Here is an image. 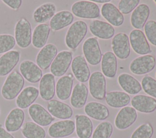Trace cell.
<instances>
[{
  "instance_id": "obj_1",
  "label": "cell",
  "mask_w": 156,
  "mask_h": 138,
  "mask_svg": "<svg viewBox=\"0 0 156 138\" xmlns=\"http://www.w3.org/2000/svg\"><path fill=\"white\" fill-rule=\"evenodd\" d=\"M24 85V79L17 71L10 72L7 77L1 88L4 98L11 100L17 97Z\"/></svg>"
},
{
  "instance_id": "obj_2",
  "label": "cell",
  "mask_w": 156,
  "mask_h": 138,
  "mask_svg": "<svg viewBox=\"0 0 156 138\" xmlns=\"http://www.w3.org/2000/svg\"><path fill=\"white\" fill-rule=\"evenodd\" d=\"M87 24L82 20L73 22L67 30L65 36V44L71 49H76L85 36L87 32Z\"/></svg>"
},
{
  "instance_id": "obj_3",
  "label": "cell",
  "mask_w": 156,
  "mask_h": 138,
  "mask_svg": "<svg viewBox=\"0 0 156 138\" xmlns=\"http://www.w3.org/2000/svg\"><path fill=\"white\" fill-rule=\"evenodd\" d=\"M14 33L16 43L20 47L26 48L32 43L31 24L26 18H21L16 22Z\"/></svg>"
},
{
  "instance_id": "obj_4",
  "label": "cell",
  "mask_w": 156,
  "mask_h": 138,
  "mask_svg": "<svg viewBox=\"0 0 156 138\" xmlns=\"http://www.w3.org/2000/svg\"><path fill=\"white\" fill-rule=\"evenodd\" d=\"M72 13L77 17L94 19L100 16L99 6L91 1H80L76 2L71 6Z\"/></svg>"
},
{
  "instance_id": "obj_5",
  "label": "cell",
  "mask_w": 156,
  "mask_h": 138,
  "mask_svg": "<svg viewBox=\"0 0 156 138\" xmlns=\"http://www.w3.org/2000/svg\"><path fill=\"white\" fill-rule=\"evenodd\" d=\"M73 53L68 50L60 52L50 66V71L54 77H62L68 71L72 62Z\"/></svg>"
},
{
  "instance_id": "obj_6",
  "label": "cell",
  "mask_w": 156,
  "mask_h": 138,
  "mask_svg": "<svg viewBox=\"0 0 156 138\" xmlns=\"http://www.w3.org/2000/svg\"><path fill=\"white\" fill-rule=\"evenodd\" d=\"M82 50L87 61L90 64L95 66L100 63L102 59V52L96 38H87L83 44Z\"/></svg>"
},
{
  "instance_id": "obj_7",
  "label": "cell",
  "mask_w": 156,
  "mask_h": 138,
  "mask_svg": "<svg viewBox=\"0 0 156 138\" xmlns=\"http://www.w3.org/2000/svg\"><path fill=\"white\" fill-rule=\"evenodd\" d=\"M89 89L91 96L97 100H103L106 94V81L102 73L99 71L91 74L89 78Z\"/></svg>"
},
{
  "instance_id": "obj_8",
  "label": "cell",
  "mask_w": 156,
  "mask_h": 138,
  "mask_svg": "<svg viewBox=\"0 0 156 138\" xmlns=\"http://www.w3.org/2000/svg\"><path fill=\"white\" fill-rule=\"evenodd\" d=\"M156 60L151 55H144L132 60L130 64V71L136 75H143L151 72L155 67Z\"/></svg>"
},
{
  "instance_id": "obj_9",
  "label": "cell",
  "mask_w": 156,
  "mask_h": 138,
  "mask_svg": "<svg viewBox=\"0 0 156 138\" xmlns=\"http://www.w3.org/2000/svg\"><path fill=\"white\" fill-rule=\"evenodd\" d=\"M129 42L132 49L139 55H146L151 52V49L144 33L138 29H133L129 35Z\"/></svg>"
},
{
  "instance_id": "obj_10",
  "label": "cell",
  "mask_w": 156,
  "mask_h": 138,
  "mask_svg": "<svg viewBox=\"0 0 156 138\" xmlns=\"http://www.w3.org/2000/svg\"><path fill=\"white\" fill-rule=\"evenodd\" d=\"M112 48L113 53L121 60L128 58L130 53L129 38L124 33H119L112 40Z\"/></svg>"
},
{
  "instance_id": "obj_11",
  "label": "cell",
  "mask_w": 156,
  "mask_h": 138,
  "mask_svg": "<svg viewBox=\"0 0 156 138\" xmlns=\"http://www.w3.org/2000/svg\"><path fill=\"white\" fill-rule=\"evenodd\" d=\"M75 123L71 120H62L52 123L48 128L49 136L52 138H61L70 136L75 130Z\"/></svg>"
},
{
  "instance_id": "obj_12",
  "label": "cell",
  "mask_w": 156,
  "mask_h": 138,
  "mask_svg": "<svg viewBox=\"0 0 156 138\" xmlns=\"http://www.w3.org/2000/svg\"><path fill=\"white\" fill-rule=\"evenodd\" d=\"M28 112L34 123L41 126H48L54 120V117L43 106L38 103L30 105Z\"/></svg>"
},
{
  "instance_id": "obj_13",
  "label": "cell",
  "mask_w": 156,
  "mask_h": 138,
  "mask_svg": "<svg viewBox=\"0 0 156 138\" xmlns=\"http://www.w3.org/2000/svg\"><path fill=\"white\" fill-rule=\"evenodd\" d=\"M136 118L137 112L133 107L124 106L118 112L115 119V125L118 129H126L136 121Z\"/></svg>"
},
{
  "instance_id": "obj_14",
  "label": "cell",
  "mask_w": 156,
  "mask_h": 138,
  "mask_svg": "<svg viewBox=\"0 0 156 138\" xmlns=\"http://www.w3.org/2000/svg\"><path fill=\"white\" fill-rule=\"evenodd\" d=\"M19 69L23 78L32 83L39 81L43 76L41 69L30 60L23 61L20 64Z\"/></svg>"
},
{
  "instance_id": "obj_15",
  "label": "cell",
  "mask_w": 156,
  "mask_h": 138,
  "mask_svg": "<svg viewBox=\"0 0 156 138\" xmlns=\"http://www.w3.org/2000/svg\"><path fill=\"white\" fill-rule=\"evenodd\" d=\"M57 55V48L53 44H47L41 49L36 57V63L41 69H47Z\"/></svg>"
},
{
  "instance_id": "obj_16",
  "label": "cell",
  "mask_w": 156,
  "mask_h": 138,
  "mask_svg": "<svg viewBox=\"0 0 156 138\" xmlns=\"http://www.w3.org/2000/svg\"><path fill=\"white\" fill-rule=\"evenodd\" d=\"M20 52L16 50H11L0 57V76L9 74L18 63Z\"/></svg>"
},
{
  "instance_id": "obj_17",
  "label": "cell",
  "mask_w": 156,
  "mask_h": 138,
  "mask_svg": "<svg viewBox=\"0 0 156 138\" xmlns=\"http://www.w3.org/2000/svg\"><path fill=\"white\" fill-rule=\"evenodd\" d=\"M71 70L76 78L80 83L87 81L90 77V71L85 60L82 55L76 56L71 62Z\"/></svg>"
},
{
  "instance_id": "obj_18",
  "label": "cell",
  "mask_w": 156,
  "mask_h": 138,
  "mask_svg": "<svg viewBox=\"0 0 156 138\" xmlns=\"http://www.w3.org/2000/svg\"><path fill=\"white\" fill-rule=\"evenodd\" d=\"M91 33L100 39L108 40L115 34L114 27L108 22L98 19L92 20L89 26Z\"/></svg>"
},
{
  "instance_id": "obj_19",
  "label": "cell",
  "mask_w": 156,
  "mask_h": 138,
  "mask_svg": "<svg viewBox=\"0 0 156 138\" xmlns=\"http://www.w3.org/2000/svg\"><path fill=\"white\" fill-rule=\"evenodd\" d=\"M48 111L57 119L67 120L73 116L72 108L66 103L57 100H51L47 105Z\"/></svg>"
},
{
  "instance_id": "obj_20",
  "label": "cell",
  "mask_w": 156,
  "mask_h": 138,
  "mask_svg": "<svg viewBox=\"0 0 156 138\" xmlns=\"http://www.w3.org/2000/svg\"><path fill=\"white\" fill-rule=\"evenodd\" d=\"M55 92V78L51 73L44 74L40 80L39 93L41 98L46 101L52 100Z\"/></svg>"
},
{
  "instance_id": "obj_21",
  "label": "cell",
  "mask_w": 156,
  "mask_h": 138,
  "mask_svg": "<svg viewBox=\"0 0 156 138\" xmlns=\"http://www.w3.org/2000/svg\"><path fill=\"white\" fill-rule=\"evenodd\" d=\"M131 105L136 111L143 113H151L156 109V100L142 94L134 96L131 100Z\"/></svg>"
},
{
  "instance_id": "obj_22",
  "label": "cell",
  "mask_w": 156,
  "mask_h": 138,
  "mask_svg": "<svg viewBox=\"0 0 156 138\" xmlns=\"http://www.w3.org/2000/svg\"><path fill=\"white\" fill-rule=\"evenodd\" d=\"M102 16L110 24L114 26H120L124 22V16L118 9L112 3L104 4L101 10Z\"/></svg>"
},
{
  "instance_id": "obj_23",
  "label": "cell",
  "mask_w": 156,
  "mask_h": 138,
  "mask_svg": "<svg viewBox=\"0 0 156 138\" xmlns=\"http://www.w3.org/2000/svg\"><path fill=\"white\" fill-rule=\"evenodd\" d=\"M25 114L22 109L15 108L12 109L5 118L4 125L8 132H15L18 131L24 120Z\"/></svg>"
},
{
  "instance_id": "obj_24",
  "label": "cell",
  "mask_w": 156,
  "mask_h": 138,
  "mask_svg": "<svg viewBox=\"0 0 156 138\" xmlns=\"http://www.w3.org/2000/svg\"><path fill=\"white\" fill-rule=\"evenodd\" d=\"M39 94L38 89L34 86L24 88L16 98V105L20 109L29 108L36 100Z\"/></svg>"
},
{
  "instance_id": "obj_25",
  "label": "cell",
  "mask_w": 156,
  "mask_h": 138,
  "mask_svg": "<svg viewBox=\"0 0 156 138\" xmlns=\"http://www.w3.org/2000/svg\"><path fill=\"white\" fill-rule=\"evenodd\" d=\"M150 14V9L147 5H138L133 11L130 16V23L132 27L140 30L146 24Z\"/></svg>"
},
{
  "instance_id": "obj_26",
  "label": "cell",
  "mask_w": 156,
  "mask_h": 138,
  "mask_svg": "<svg viewBox=\"0 0 156 138\" xmlns=\"http://www.w3.org/2000/svg\"><path fill=\"white\" fill-rule=\"evenodd\" d=\"M74 78L72 74L61 77L55 86L57 97L61 100H67L71 95Z\"/></svg>"
},
{
  "instance_id": "obj_27",
  "label": "cell",
  "mask_w": 156,
  "mask_h": 138,
  "mask_svg": "<svg viewBox=\"0 0 156 138\" xmlns=\"http://www.w3.org/2000/svg\"><path fill=\"white\" fill-rule=\"evenodd\" d=\"M56 6L51 2L44 3L34 10L32 17L34 20L39 24H44V22L51 19L55 14Z\"/></svg>"
},
{
  "instance_id": "obj_28",
  "label": "cell",
  "mask_w": 156,
  "mask_h": 138,
  "mask_svg": "<svg viewBox=\"0 0 156 138\" xmlns=\"http://www.w3.org/2000/svg\"><path fill=\"white\" fill-rule=\"evenodd\" d=\"M118 81L121 88L129 94H136L142 89L140 83L133 76L127 73L120 74L118 77Z\"/></svg>"
},
{
  "instance_id": "obj_29",
  "label": "cell",
  "mask_w": 156,
  "mask_h": 138,
  "mask_svg": "<svg viewBox=\"0 0 156 138\" xmlns=\"http://www.w3.org/2000/svg\"><path fill=\"white\" fill-rule=\"evenodd\" d=\"M85 114L97 120H105L109 116V110L104 105L96 102L88 103L84 108Z\"/></svg>"
},
{
  "instance_id": "obj_30",
  "label": "cell",
  "mask_w": 156,
  "mask_h": 138,
  "mask_svg": "<svg viewBox=\"0 0 156 138\" xmlns=\"http://www.w3.org/2000/svg\"><path fill=\"white\" fill-rule=\"evenodd\" d=\"M88 97V88L82 83H77L74 87L70 98L73 107L80 109L84 106Z\"/></svg>"
},
{
  "instance_id": "obj_31",
  "label": "cell",
  "mask_w": 156,
  "mask_h": 138,
  "mask_svg": "<svg viewBox=\"0 0 156 138\" xmlns=\"http://www.w3.org/2000/svg\"><path fill=\"white\" fill-rule=\"evenodd\" d=\"M50 32V27L47 24H39L32 32V43L37 49L43 47L47 42Z\"/></svg>"
},
{
  "instance_id": "obj_32",
  "label": "cell",
  "mask_w": 156,
  "mask_h": 138,
  "mask_svg": "<svg viewBox=\"0 0 156 138\" xmlns=\"http://www.w3.org/2000/svg\"><path fill=\"white\" fill-rule=\"evenodd\" d=\"M74 19L72 13L68 10H62L56 13L50 19L49 26L52 30H61L70 25Z\"/></svg>"
},
{
  "instance_id": "obj_33",
  "label": "cell",
  "mask_w": 156,
  "mask_h": 138,
  "mask_svg": "<svg viewBox=\"0 0 156 138\" xmlns=\"http://www.w3.org/2000/svg\"><path fill=\"white\" fill-rule=\"evenodd\" d=\"M76 118V134L79 138H90L93 133V123L85 115L77 114Z\"/></svg>"
},
{
  "instance_id": "obj_34",
  "label": "cell",
  "mask_w": 156,
  "mask_h": 138,
  "mask_svg": "<svg viewBox=\"0 0 156 138\" xmlns=\"http://www.w3.org/2000/svg\"><path fill=\"white\" fill-rule=\"evenodd\" d=\"M101 70L104 76L113 78L117 72V59L112 52H106L102 57Z\"/></svg>"
},
{
  "instance_id": "obj_35",
  "label": "cell",
  "mask_w": 156,
  "mask_h": 138,
  "mask_svg": "<svg viewBox=\"0 0 156 138\" xmlns=\"http://www.w3.org/2000/svg\"><path fill=\"white\" fill-rule=\"evenodd\" d=\"M105 102L112 108H123L129 103L130 97L124 92L112 91L105 95Z\"/></svg>"
},
{
  "instance_id": "obj_36",
  "label": "cell",
  "mask_w": 156,
  "mask_h": 138,
  "mask_svg": "<svg viewBox=\"0 0 156 138\" xmlns=\"http://www.w3.org/2000/svg\"><path fill=\"white\" fill-rule=\"evenodd\" d=\"M21 133L26 138H45L43 128L33 122H27L21 126Z\"/></svg>"
},
{
  "instance_id": "obj_37",
  "label": "cell",
  "mask_w": 156,
  "mask_h": 138,
  "mask_svg": "<svg viewBox=\"0 0 156 138\" xmlns=\"http://www.w3.org/2000/svg\"><path fill=\"white\" fill-rule=\"evenodd\" d=\"M113 133V126L108 121L100 123L95 128L92 138H110Z\"/></svg>"
},
{
  "instance_id": "obj_38",
  "label": "cell",
  "mask_w": 156,
  "mask_h": 138,
  "mask_svg": "<svg viewBox=\"0 0 156 138\" xmlns=\"http://www.w3.org/2000/svg\"><path fill=\"white\" fill-rule=\"evenodd\" d=\"M154 134L152 125L146 122L139 126L132 134L130 138H151Z\"/></svg>"
},
{
  "instance_id": "obj_39",
  "label": "cell",
  "mask_w": 156,
  "mask_h": 138,
  "mask_svg": "<svg viewBox=\"0 0 156 138\" xmlns=\"http://www.w3.org/2000/svg\"><path fill=\"white\" fill-rule=\"evenodd\" d=\"M141 88L153 98H156V80L149 75H145L141 80Z\"/></svg>"
},
{
  "instance_id": "obj_40",
  "label": "cell",
  "mask_w": 156,
  "mask_h": 138,
  "mask_svg": "<svg viewBox=\"0 0 156 138\" xmlns=\"http://www.w3.org/2000/svg\"><path fill=\"white\" fill-rule=\"evenodd\" d=\"M15 37L10 34L0 35V54L11 50L15 46Z\"/></svg>"
},
{
  "instance_id": "obj_41",
  "label": "cell",
  "mask_w": 156,
  "mask_h": 138,
  "mask_svg": "<svg viewBox=\"0 0 156 138\" xmlns=\"http://www.w3.org/2000/svg\"><path fill=\"white\" fill-rule=\"evenodd\" d=\"M144 33L149 41L156 46V21H148L144 25Z\"/></svg>"
},
{
  "instance_id": "obj_42",
  "label": "cell",
  "mask_w": 156,
  "mask_h": 138,
  "mask_svg": "<svg viewBox=\"0 0 156 138\" xmlns=\"http://www.w3.org/2000/svg\"><path fill=\"white\" fill-rule=\"evenodd\" d=\"M140 3V0H121L118 3V10L122 14L127 15L133 11Z\"/></svg>"
},
{
  "instance_id": "obj_43",
  "label": "cell",
  "mask_w": 156,
  "mask_h": 138,
  "mask_svg": "<svg viewBox=\"0 0 156 138\" xmlns=\"http://www.w3.org/2000/svg\"><path fill=\"white\" fill-rule=\"evenodd\" d=\"M2 2L13 10H18L22 4L21 0H2Z\"/></svg>"
},
{
  "instance_id": "obj_44",
  "label": "cell",
  "mask_w": 156,
  "mask_h": 138,
  "mask_svg": "<svg viewBox=\"0 0 156 138\" xmlns=\"http://www.w3.org/2000/svg\"><path fill=\"white\" fill-rule=\"evenodd\" d=\"M0 138H15L9 132L0 125Z\"/></svg>"
},
{
  "instance_id": "obj_45",
  "label": "cell",
  "mask_w": 156,
  "mask_h": 138,
  "mask_svg": "<svg viewBox=\"0 0 156 138\" xmlns=\"http://www.w3.org/2000/svg\"><path fill=\"white\" fill-rule=\"evenodd\" d=\"M93 2H98V3H108V2H110V0H92L91 1Z\"/></svg>"
},
{
  "instance_id": "obj_46",
  "label": "cell",
  "mask_w": 156,
  "mask_h": 138,
  "mask_svg": "<svg viewBox=\"0 0 156 138\" xmlns=\"http://www.w3.org/2000/svg\"><path fill=\"white\" fill-rule=\"evenodd\" d=\"M154 2L156 3V0H155V1H154Z\"/></svg>"
},
{
  "instance_id": "obj_47",
  "label": "cell",
  "mask_w": 156,
  "mask_h": 138,
  "mask_svg": "<svg viewBox=\"0 0 156 138\" xmlns=\"http://www.w3.org/2000/svg\"><path fill=\"white\" fill-rule=\"evenodd\" d=\"M155 77H156V72H155Z\"/></svg>"
},
{
  "instance_id": "obj_48",
  "label": "cell",
  "mask_w": 156,
  "mask_h": 138,
  "mask_svg": "<svg viewBox=\"0 0 156 138\" xmlns=\"http://www.w3.org/2000/svg\"><path fill=\"white\" fill-rule=\"evenodd\" d=\"M73 138H77V137H73Z\"/></svg>"
}]
</instances>
